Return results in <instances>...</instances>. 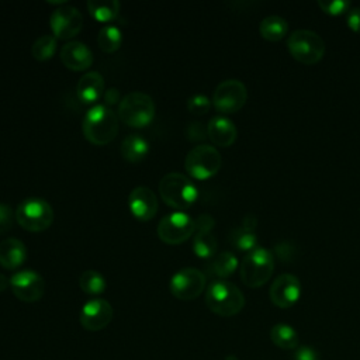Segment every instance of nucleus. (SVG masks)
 <instances>
[{
    "label": "nucleus",
    "mask_w": 360,
    "mask_h": 360,
    "mask_svg": "<svg viewBox=\"0 0 360 360\" xmlns=\"http://www.w3.org/2000/svg\"><path fill=\"white\" fill-rule=\"evenodd\" d=\"M208 138L217 146H231L238 136V129L232 120L225 115H214L207 125Z\"/></svg>",
    "instance_id": "18"
},
{
    "label": "nucleus",
    "mask_w": 360,
    "mask_h": 360,
    "mask_svg": "<svg viewBox=\"0 0 360 360\" xmlns=\"http://www.w3.org/2000/svg\"><path fill=\"white\" fill-rule=\"evenodd\" d=\"M248 100L246 86L238 79H226L221 82L212 94V104L222 114H233L239 111Z\"/></svg>",
    "instance_id": "10"
},
{
    "label": "nucleus",
    "mask_w": 360,
    "mask_h": 360,
    "mask_svg": "<svg viewBox=\"0 0 360 360\" xmlns=\"http://www.w3.org/2000/svg\"><path fill=\"white\" fill-rule=\"evenodd\" d=\"M8 284H10V280L3 273H0V292H3Z\"/></svg>",
    "instance_id": "39"
},
{
    "label": "nucleus",
    "mask_w": 360,
    "mask_h": 360,
    "mask_svg": "<svg viewBox=\"0 0 360 360\" xmlns=\"http://www.w3.org/2000/svg\"><path fill=\"white\" fill-rule=\"evenodd\" d=\"M212 229H195L193 238V250L201 259H211L217 252V238L211 232Z\"/></svg>",
    "instance_id": "25"
},
{
    "label": "nucleus",
    "mask_w": 360,
    "mask_h": 360,
    "mask_svg": "<svg viewBox=\"0 0 360 360\" xmlns=\"http://www.w3.org/2000/svg\"><path fill=\"white\" fill-rule=\"evenodd\" d=\"M58 38L52 34H45V35H41L39 38L35 39V42L32 44V48H31V52H32V56L37 59V60H46V59H51L56 51V46H58Z\"/></svg>",
    "instance_id": "29"
},
{
    "label": "nucleus",
    "mask_w": 360,
    "mask_h": 360,
    "mask_svg": "<svg viewBox=\"0 0 360 360\" xmlns=\"http://www.w3.org/2000/svg\"><path fill=\"white\" fill-rule=\"evenodd\" d=\"M76 93L82 103L91 104V103L97 101L101 97V94L104 93L103 76L96 70L84 73L77 83Z\"/></svg>",
    "instance_id": "20"
},
{
    "label": "nucleus",
    "mask_w": 360,
    "mask_h": 360,
    "mask_svg": "<svg viewBox=\"0 0 360 360\" xmlns=\"http://www.w3.org/2000/svg\"><path fill=\"white\" fill-rule=\"evenodd\" d=\"M128 207L139 221H149L158 212L159 204L156 194L146 186L135 187L128 195Z\"/></svg>",
    "instance_id": "16"
},
{
    "label": "nucleus",
    "mask_w": 360,
    "mask_h": 360,
    "mask_svg": "<svg viewBox=\"0 0 360 360\" xmlns=\"http://www.w3.org/2000/svg\"><path fill=\"white\" fill-rule=\"evenodd\" d=\"M162 200L179 211L191 207L198 198V188L186 174L170 172L159 183Z\"/></svg>",
    "instance_id": "3"
},
{
    "label": "nucleus",
    "mask_w": 360,
    "mask_h": 360,
    "mask_svg": "<svg viewBox=\"0 0 360 360\" xmlns=\"http://www.w3.org/2000/svg\"><path fill=\"white\" fill-rule=\"evenodd\" d=\"M15 219L21 228L31 232H39L51 226L53 221V210L46 200L28 197L18 204Z\"/></svg>",
    "instance_id": "7"
},
{
    "label": "nucleus",
    "mask_w": 360,
    "mask_h": 360,
    "mask_svg": "<svg viewBox=\"0 0 360 360\" xmlns=\"http://www.w3.org/2000/svg\"><path fill=\"white\" fill-rule=\"evenodd\" d=\"M120 101V91L115 87H110L104 93V104L110 107L111 104H115Z\"/></svg>",
    "instance_id": "37"
},
{
    "label": "nucleus",
    "mask_w": 360,
    "mask_h": 360,
    "mask_svg": "<svg viewBox=\"0 0 360 360\" xmlns=\"http://www.w3.org/2000/svg\"><path fill=\"white\" fill-rule=\"evenodd\" d=\"M318 6L329 15H340L352 8L349 0H318Z\"/></svg>",
    "instance_id": "31"
},
{
    "label": "nucleus",
    "mask_w": 360,
    "mask_h": 360,
    "mask_svg": "<svg viewBox=\"0 0 360 360\" xmlns=\"http://www.w3.org/2000/svg\"><path fill=\"white\" fill-rule=\"evenodd\" d=\"M205 274L195 267H183L170 278V292L183 301L197 298L205 288Z\"/></svg>",
    "instance_id": "11"
},
{
    "label": "nucleus",
    "mask_w": 360,
    "mask_h": 360,
    "mask_svg": "<svg viewBox=\"0 0 360 360\" xmlns=\"http://www.w3.org/2000/svg\"><path fill=\"white\" fill-rule=\"evenodd\" d=\"M270 340L274 346L283 350H292L300 346L298 333L288 323H276L270 329Z\"/></svg>",
    "instance_id": "23"
},
{
    "label": "nucleus",
    "mask_w": 360,
    "mask_h": 360,
    "mask_svg": "<svg viewBox=\"0 0 360 360\" xmlns=\"http://www.w3.org/2000/svg\"><path fill=\"white\" fill-rule=\"evenodd\" d=\"M256 225H257V218H256L255 215H252V214H248V215H245V218H243L240 226L245 228V229H249V231H253V232H255Z\"/></svg>",
    "instance_id": "38"
},
{
    "label": "nucleus",
    "mask_w": 360,
    "mask_h": 360,
    "mask_svg": "<svg viewBox=\"0 0 360 360\" xmlns=\"http://www.w3.org/2000/svg\"><path fill=\"white\" fill-rule=\"evenodd\" d=\"M10 287L20 301L35 302L44 295L45 281L35 270L24 269L10 277Z\"/></svg>",
    "instance_id": "12"
},
{
    "label": "nucleus",
    "mask_w": 360,
    "mask_h": 360,
    "mask_svg": "<svg viewBox=\"0 0 360 360\" xmlns=\"http://www.w3.org/2000/svg\"><path fill=\"white\" fill-rule=\"evenodd\" d=\"M83 135L94 145L111 142L118 132V115L105 104H96L87 110L82 121Z\"/></svg>",
    "instance_id": "1"
},
{
    "label": "nucleus",
    "mask_w": 360,
    "mask_h": 360,
    "mask_svg": "<svg viewBox=\"0 0 360 360\" xmlns=\"http://www.w3.org/2000/svg\"><path fill=\"white\" fill-rule=\"evenodd\" d=\"M294 360H319V356L311 346H298L294 353Z\"/></svg>",
    "instance_id": "35"
},
{
    "label": "nucleus",
    "mask_w": 360,
    "mask_h": 360,
    "mask_svg": "<svg viewBox=\"0 0 360 360\" xmlns=\"http://www.w3.org/2000/svg\"><path fill=\"white\" fill-rule=\"evenodd\" d=\"M187 136L191 141H200V139H205L208 136L207 134V128H204L201 125V122H191L187 128Z\"/></svg>",
    "instance_id": "36"
},
{
    "label": "nucleus",
    "mask_w": 360,
    "mask_h": 360,
    "mask_svg": "<svg viewBox=\"0 0 360 360\" xmlns=\"http://www.w3.org/2000/svg\"><path fill=\"white\" fill-rule=\"evenodd\" d=\"M80 288L90 295H98L105 291V278L96 270H86L79 277Z\"/></svg>",
    "instance_id": "28"
},
{
    "label": "nucleus",
    "mask_w": 360,
    "mask_h": 360,
    "mask_svg": "<svg viewBox=\"0 0 360 360\" xmlns=\"http://www.w3.org/2000/svg\"><path fill=\"white\" fill-rule=\"evenodd\" d=\"M346 24L353 32L360 34V7H352L347 11Z\"/></svg>",
    "instance_id": "34"
},
{
    "label": "nucleus",
    "mask_w": 360,
    "mask_h": 360,
    "mask_svg": "<svg viewBox=\"0 0 360 360\" xmlns=\"http://www.w3.org/2000/svg\"><path fill=\"white\" fill-rule=\"evenodd\" d=\"M27 257V248L17 238H6L0 242V264L4 269L14 270L20 267Z\"/></svg>",
    "instance_id": "19"
},
{
    "label": "nucleus",
    "mask_w": 360,
    "mask_h": 360,
    "mask_svg": "<svg viewBox=\"0 0 360 360\" xmlns=\"http://www.w3.org/2000/svg\"><path fill=\"white\" fill-rule=\"evenodd\" d=\"M118 117L129 127H146L155 117V101L146 93L131 91L121 98L118 105Z\"/></svg>",
    "instance_id": "5"
},
{
    "label": "nucleus",
    "mask_w": 360,
    "mask_h": 360,
    "mask_svg": "<svg viewBox=\"0 0 360 360\" xmlns=\"http://www.w3.org/2000/svg\"><path fill=\"white\" fill-rule=\"evenodd\" d=\"M112 307L104 298L89 300L80 311V325L90 330L97 332L104 329L112 319Z\"/></svg>",
    "instance_id": "15"
},
{
    "label": "nucleus",
    "mask_w": 360,
    "mask_h": 360,
    "mask_svg": "<svg viewBox=\"0 0 360 360\" xmlns=\"http://www.w3.org/2000/svg\"><path fill=\"white\" fill-rule=\"evenodd\" d=\"M287 48L290 55L304 65H315L325 55L323 39L311 30H295L288 35Z\"/></svg>",
    "instance_id": "6"
},
{
    "label": "nucleus",
    "mask_w": 360,
    "mask_h": 360,
    "mask_svg": "<svg viewBox=\"0 0 360 360\" xmlns=\"http://www.w3.org/2000/svg\"><path fill=\"white\" fill-rule=\"evenodd\" d=\"M274 270V259L270 250L263 246H257L248 252L239 266L242 281L250 287L257 288L264 285Z\"/></svg>",
    "instance_id": "4"
},
{
    "label": "nucleus",
    "mask_w": 360,
    "mask_h": 360,
    "mask_svg": "<svg viewBox=\"0 0 360 360\" xmlns=\"http://www.w3.org/2000/svg\"><path fill=\"white\" fill-rule=\"evenodd\" d=\"M14 217H15V214L13 212L11 207L0 202V233H4L11 229Z\"/></svg>",
    "instance_id": "33"
},
{
    "label": "nucleus",
    "mask_w": 360,
    "mask_h": 360,
    "mask_svg": "<svg viewBox=\"0 0 360 360\" xmlns=\"http://www.w3.org/2000/svg\"><path fill=\"white\" fill-rule=\"evenodd\" d=\"M49 25L56 38L70 39L80 32L83 27V15L77 7L63 4L52 11Z\"/></svg>",
    "instance_id": "13"
},
{
    "label": "nucleus",
    "mask_w": 360,
    "mask_h": 360,
    "mask_svg": "<svg viewBox=\"0 0 360 360\" xmlns=\"http://www.w3.org/2000/svg\"><path fill=\"white\" fill-rule=\"evenodd\" d=\"M231 242L236 249L243 250V252H250V250H253L255 248L259 246L256 232L245 229L242 226L232 231Z\"/></svg>",
    "instance_id": "30"
},
{
    "label": "nucleus",
    "mask_w": 360,
    "mask_h": 360,
    "mask_svg": "<svg viewBox=\"0 0 360 360\" xmlns=\"http://www.w3.org/2000/svg\"><path fill=\"white\" fill-rule=\"evenodd\" d=\"M270 301L283 309L294 307L301 297V283L297 276L284 273L280 274L270 285Z\"/></svg>",
    "instance_id": "14"
},
{
    "label": "nucleus",
    "mask_w": 360,
    "mask_h": 360,
    "mask_svg": "<svg viewBox=\"0 0 360 360\" xmlns=\"http://www.w3.org/2000/svg\"><path fill=\"white\" fill-rule=\"evenodd\" d=\"M195 231V221L183 211L166 214L158 225L159 238L169 245H179L187 240Z\"/></svg>",
    "instance_id": "9"
},
{
    "label": "nucleus",
    "mask_w": 360,
    "mask_h": 360,
    "mask_svg": "<svg viewBox=\"0 0 360 360\" xmlns=\"http://www.w3.org/2000/svg\"><path fill=\"white\" fill-rule=\"evenodd\" d=\"M221 153L215 146L201 143L188 150L184 159L187 173L197 180H207L221 169Z\"/></svg>",
    "instance_id": "8"
},
{
    "label": "nucleus",
    "mask_w": 360,
    "mask_h": 360,
    "mask_svg": "<svg viewBox=\"0 0 360 360\" xmlns=\"http://www.w3.org/2000/svg\"><path fill=\"white\" fill-rule=\"evenodd\" d=\"M211 107V100L205 94H194L187 100V110L193 114L202 115L208 112Z\"/></svg>",
    "instance_id": "32"
},
{
    "label": "nucleus",
    "mask_w": 360,
    "mask_h": 360,
    "mask_svg": "<svg viewBox=\"0 0 360 360\" xmlns=\"http://www.w3.org/2000/svg\"><path fill=\"white\" fill-rule=\"evenodd\" d=\"M120 152L122 158L128 162H141L149 153V143L142 135L129 134L122 139Z\"/></svg>",
    "instance_id": "21"
},
{
    "label": "nucleus",
    "mask_w": 360,
    "mask_h": 360,
    "mask_svg": "<svg viewBox=\"0 0 360 360\" xmlns=\"http://www.w3.org/2000/svg\"><path fill=\"white\" fill-rule=\"evenodd\" d=\"M259 32L264 39L277 42L288 34V22L281 15H267L260 21Z\"/></svg>",
    "instance_id": "22"
},
{
    "label": "nucleus",
    "mask_w": 360,
    "mask_h": 360,
    "mask_svg": "<svg viewBox=\"0 0 360 360\" xmlns=\"http://www.w3.org/2000/svg\"><path fill=\"white\" fill-rule=\"evenodd\" d=\"M121 3L117 0H89L87 10L98 21H111L120 13Z\"/></svg>",
    "instance_id": "26"
},
{
    "label": "nucleus",
    "mask_w": 360,
    "mask_h": 360,
    "mask_svg": "<svg viewBox=\"0 0 360 360\" xmlns=\"http://www.w3.org/2000/svg\"><path fill=\"white\" fill-rule=\"evenodd\" d=\"M205 304L211 312L219 316H233L245 307V295L228 280H214L205 292Z\"/></svg>",
    "instance_id": "2"
},
{
    "label": "nucleus",
    "mask_w": 360,
    "mask_h": 360,
    "mask_svg": "<svg viewBox=\"0 0 360 360\" xmlns=\"http://www.w3.org/2000/svg\"><path fill=\"white\" fill-rule=\"evenodd\" d=\"M121 42H122V32L121 30L114 25V24H110V25H104L98 35H97V44H98V48L103 51V52H107V53H111V52H115L120 46H121Z\"/></svg>",
    "instance_id": "27"
},
{
    "label": "nucleus",
    "mask_w": 360,
    "mask_h": 360,
    "mask_svg": "<svg viewBox=\"0 0 360 360\" xmlns=\"http://www.w3.org/2000/svg\"><path fill=\"white\" fill-rule=\"evenodd\" d=\"M238 266H239V263H238L236 256L232 252L225 250L212 257V260L208 264V270L211 274L225 280L226 277H229L231 274L235 273Z\"/></svg>",
    "instance_id": "24"
},
{
    "label": "nucleus",
    "mask_w": 360,
    "mask_h": 360,
    "mask_svg": "<svg viewBox=\"0 0 360 360\" xmlns=\"http://www.w3.org/2000/svg\"><path fill=\"white\" fill-rule=\"evenodd\" d=\"M60 60L70 70H84L93 63V52L80 41H69L60 49Z\"/></svg>",
    "instance_id": "17"
}]
</instances>
